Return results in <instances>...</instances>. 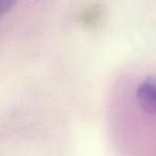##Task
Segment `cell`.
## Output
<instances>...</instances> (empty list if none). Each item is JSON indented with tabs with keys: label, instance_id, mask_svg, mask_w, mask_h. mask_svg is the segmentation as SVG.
Masks as SVG:
<instances>
[{
	"label": "cell",
	"instance_id": "6da1fadb",
	"mask_svg": "<svg viewBox=\"0 0 156 156\" xmlns=\"http://www.w3.org/2000/svg\"><path fill=\"white\" fill-rule=\"evenodd\" d=\"M136 96L143 110L156 112V75L147 77L138 86Z\"/></svg>",
	"mask_w": 156,
	"mask_h": 156
},
{
	"label": "cell",
	"instance_id": "7a4b0ae2",
	"mask_svg": "<svg viewBox=\"0 0 156 156\" xmlns=\"http://www.w3.org/2000/svg\"><path fill=\"white\" fill-rule=\"evenodd\" d=\"M15 5V1L12 0H0V16L5 15L11 8Z\"/></svg>",
	"mask_w": 156,
	"mask_h": 156
}]
</instances>
